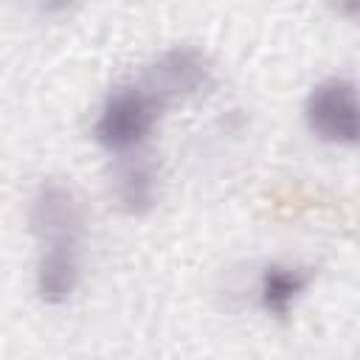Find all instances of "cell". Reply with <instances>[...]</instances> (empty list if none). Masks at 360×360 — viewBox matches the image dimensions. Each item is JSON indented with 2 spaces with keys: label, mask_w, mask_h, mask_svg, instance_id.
Instances as JSON below:
<instances>
[{
  "label": "cell",
  "mask_w": 360,
  "mask_h": 360,
  "mask_svg": "<svg viewBox=\"0 0 360 360\" xmlns=\"http://www.w3.org/2000/svg\"><path fill=\"white\" fill-rule=\"evenodd\" d=\"M28 231L39 245L82 242L87 228V208L76 186L59 177H45L28 197Z\"/></svg>",
  "instance_id": "obj_4"
},
{
  "label": "cell",
  "mask_w": 360,
  "mask_h": 360,
  "mask_svg": "<svg viewBox=\"0 0 360 360\" xmlns=\"http://www.w3.org/2000/svg\"><path fill=\"white\" fill-rule=\"evenodd\" d=\"M138 84H143L169 110L172 104L202 96L214 84V62L202 48L180 42L152 56L143 65Z\"/></svg>",
  "instance_id": "obj_3"
},
{
  "label": "cell",
  "mask_w": 360,
  "mask_h": 360,
  "mask_svg": "<svg viewBox=\"0 0 360 360\" xmlns=\"http://www.w3.org/2000/svg\"><path fill=\"white\" fill-rule=\"evenodd\" d=\"M318 270L304 262H267L256 278L259 309L273 321H287L304 301Z\"/></svg>",
  "instance_id": "obj_7"
},
{
  "label": "cell",
  "mask_w": 360,
  "mask_h": 360,
  "mask_svg": "<svg viewBox=\"0 0 360 360\" xmlns=\"http://www.w3.org/2000/svg\"><path fill=\"white\" fill-rule=\"evenodd\" d=\"M82 242L39 245L34 264V292L45 307H65L82 284Z\"/></svg>",
  "instance_id": "obj_6"
},
{
  "label": "cell",
  "mask_w": 360,
  "mask_h": 360,
  "mask_svg": "<svg viewBox=\"0 0 360 360\" xmlns=\"http://www.w3.org/2000/svg\"><path fill=\"white\" fill-rule=\"evenodd\" d=\"M160 197H163V169L152 155L141 149L115 155L110 172V200L124 217L129 219L149 217L160 205Z\"/></svg>",
  "instance_id": "obj_5"
},
{
  "label": "cell",
  "mask_w": 360,
  "mask_h": 360,
  "mask_svg": "<svg viewBox=\"0 0 360 360\" xmlns=\"http://www.w3.org/2000/svg\"><path fill=\"white\" fill-rule=\"evenodd\" d=\"M163 112L166 107L143 84L138 82L118 84L98 104L90 135L112 158L127 155V152L143 149V143L158 129Z\"/></svg>",
  "instance_id": "obj_1"
},
{
  "label": "cell",
  "mask_w": 360,
  "mask_h": 360,
  "mask_svg": "<svg viewBox=\"0 0 360 360\" xmlns=\"http://www.w3.org/2000/svg\"><path fill=\"white\" fill-rule=\"evenodd\" d=\"M329 6H332V11L338 17H343L349 22L357 17V0H329Z\"/></svg>",
  "instance_id": "obj_9"
},
{
  "label": "cell",
  "mask_w": 360,
  "mask_h": 360,
  "mask_svg": "<svg viewBox=\"0 0 360 360\" xmlns=\"http://www.w3.org/2000/svg\"><path fill=\"white\" fill-rule=\"evenodd\" d=\"M79 3H82V0H34L37 11H39L42 17H65V14H70Z\"/></svg>",
  "instance_id": "obj_8"
},
{
  "label": "cell",
  "mask_w": 360,
  "mask_h": 360,
  "mask_svg": "<svg viewBox=\"0 0 360 360\" xmlns=\"http://www.w3.org/2000/svg\"><path fill=\"white\" fill-rule=\"evenodd\" d=\"M301 118L307 132L329 146L354 149L360 138L357 112V84L352 76H326L315 82L301 104Z\"/></svg>",
  "instance_id": "obj_2"
}]
</instances>
